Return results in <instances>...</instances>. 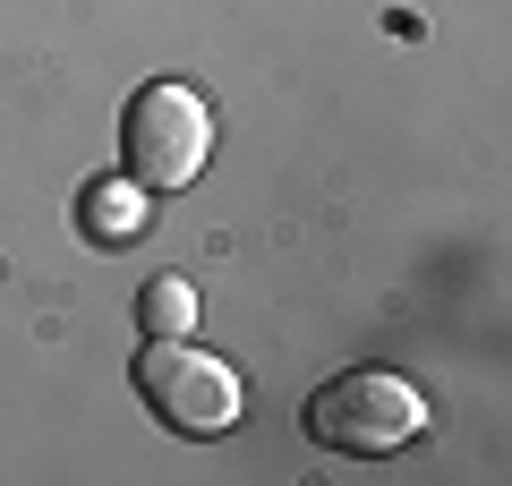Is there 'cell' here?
I'll list each match as a JSON object with an SVG mask.
<instances>
[{"label": "cell", "mask_w": 512, "mask_h": 486, "mask_svg": "<svg viewBox=\"0 0 512 486\" xmlns=\"http://www.w3.org/2000/svg\"><path fill=\"white\" fill-rule=\"evenodd\" d=\"M146 214H154V197L137 180H86V197H77V222H86L94 239H103V248H128V239L146 231Z\"/></svg>", "instance_id": "cell-4"}, {"label": "cell", "mask_w": 512, "mask_h": 486, "mask_svg": "<svg viewBox=\"0 0 512 486\" xmlns=\"http://www.w3.org/2000/svg\"><path fill=\"white\" fill-rule=\"evenodd\" d=\"M205 154H214V103H205L197 86L154 77V86L128 94V111H120V162H128V180L146 188V197L188 188L205 171Z\"/></svg>", "instance_id": "cell-1"}, {"label": "cell", "mask_w": 512, "mask_h": 486, "mask_svg": "<svg viewBox=\"0 0 512 486\" xmlns=\"http://www.w3.org/2000/svg\"><path fill=\"white\" fill-rule=\"evenodd\" d=\"M137 401H146L171 435L214 444V435L239 418V376L222 359H205V350L180 333V342H146V359H137Z\"/></svg>", "instance_id": "cell-3"}, {"label": "cell", "mask_w": 512, "mask_h": 486, "mask_svg": "<svg viewBox=\"0 0 512 486\" xmlns=\"http://www.w3.org/2000/svg\"><path fill=\"white\" fill-rule=\"evenodd\" d=\"M299 427L316 435L325 452H402L427 435V393L410 376H393V367H350V376L316 384L308 410H299Z\"/></svg>", "instance_id": "cell-2"}, {"label": "cell", "mask_w": 512, "mask_h": 486, "mask_svg": "<svg viewBox=\"0 0 512 486\" xmlns=\"http://www.w3.org/2000/svg\"><path fill=\"white\" fill-rule=\"evenodd\" d=\"M137 324H146V342L197 333V290H188V273H154V282L137 290Z\"/></svg>", "instance_id": "cell-5"}]
</instances>
